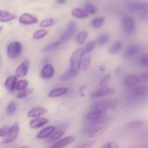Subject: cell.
<instances>
[{"label": "cell", "mask_w": 148, "mask_h": 148, "mask_svg": "<svg viewBox=\"0 0 148 148\" xmlns=\"http://www.w3.org/2000/svg\"><path fill=\"white\" fill-rule=\"evenodd\" d=\"M140 77L136 75H130L126 77L124 79V84L126 87L128 88H133L136 86L140 82Z\"/></svg>", "instance_id": "17"}, {"label": "cell", "mask_w": 148, "mask_h": 148, "mask_svg": "<svg viewBox=\"0 0 148 148\" xmlns=\"http://www.w3.org/2000/svg\"><path fill=\"white\" fill-rule=\"evenodd\" d=\"M117 104H118V101L116 100H104V101H100L95 102L91 106V108H92V110L106 111L107 110L111 109V108L116 106Z\"/></svg>", "instance_id": "2"}, {"label": "cell", "mask_w": 148, "mask_h": 148, "mask_svg": "<svg viewBox=\"0 0 148 148\" xmlns=\"http://www.w3.org/2000/svg\"><path fill=\"white\" fill-rule=\"evenodd\" d=\"M0 60H1V56H0Z\"/></svg>", "instance_id": "49"}, {"label": "cell", "mask_w": 148, "mask_h": 148, "mask_svg": "<svg viewBox=\"0 0 148 148\" xmlns=\"http://www.w3.org/2000/svg\"><path fill=\"white\" fill-rule=\"evenodd\" d=\"M139 64L143 67L148 66V53H144L139 59Z\"/></svg>", "instance_id": "39"}, {"label": "cell", "mask_w": 148, "mask_h": 148, "mask_svg": "<svg viewBox=\"0 0 148 148\" xmlns=\"http://www.w3.org/2000/svg\"><path fill=\"white\" fill-rule=\"evenodd\" d=\"M71 13L73 17L77 19H86L89 16L85 10H82L80 8H74Z\"/></svg>", "instance_id": "25"}, {"label": "cell", "mask_w": 148, "mask_h": 148, "mask_svg": "<svg viewBox=\"0 0 148 148\" xmlns=\"http://www.w3.org/2000/svg\"><path fill=\"white\" fill-rule=\"evenodd\" d=\"M17 82V77L16 75H10L6 79L4 86L5 88L10 92H12L15 90L16 84Z\"/></svg>", "instance_id": "20"}, {"label": "cell", "mask_w": 148, "mask_h": 148, "mask_svg": "<svg viewBox=\"0 0 148 148\" xmlns=\"http://www.w3.org/2000/svg\"><path fill=\"white\" fill-rule=\"evenodd\" d=\"M110 79H111V75H106L105 76H103V77L101 79V81H100V85H101L102 88L106 87L107 85H108V84L109 83Z\"/></svg>", "instance_id": "41"}, {"label": "cell", "mask_w": 148, "mask_h": 148, "mask_svg": "<svg viewBox=\"0 0 148 148\" xmlns=\"http://www.w3.org/2000/svg\"><path fill=\"white\" fill-rule=\"evenodd\" d=\"M28 86V81L27 79H20V80L17 81V84H16L15 90L17 91L23 90L27 88Z\"/></svg>", "instance_id": "32"}, {"label": "cell", "mask_w": 148, "mask_h": 148, "mask_svg": "<svg viewBox=\"0 0 148 148\" xmlns=\"http://www.w3.org/2000/svg\"><path fill=\"white\" fill-rule=\"evenodd\" d=\"M55 70L53 65L50 63L46 64L40 71V76L44 79H50L54 76Z\"/></svg>", "instance_id": "10"}, {"label": "cell", "mask_w": 148, "mask_h": 148, "mask_svg": "<svg viewBox=\"0 0 148 148\" xmlns=\"http://www.w3.org/2000/svg\"><path fill=\"white\" fill-rule=\"evenodd\" d=\"M17 18L15 14L4 10H0V22L1 23H7Z\"/></svg>", "instance_id": "21"}, {"label": "cell", "mask_w": 148, "mask_h": 148, "mask_svg": "<svg viewBox=\"0 0 148 148\" xmlns=\"http://www.w3.org/2000/svg\"><path fill=\"white\" fill-rule=\"evenodd\" d=\"M19 22L23 25H33L36 24L38 22V19L36 16L33 15V14H30V13H23L19 17Z\"/></svg>", "instance_id": "9"}, {"label": "cell", "mask_w": 148, "mask_h": 148, "mask_svg": "<svg viewBox=\"0 0 148 148\" xmlns=\"http://www.w3.org/2000/svg\"><path fill=\"white\" fill-rule=\"evenodd\" d=\"M140 48L137 45H130L124 51V53H123V56H124V58L129 59V58H132L134 56H137V54L140 53Z\"/></svg>", "instance_id": "13"}, {"label": "cell", "mask_w": 148, "mask_h": 148, "mask_svg": "<svg viewBox=\"0 0 148 148\" xmlns=\"http://www.w3.org/2000/svg\"><path fill=\"white\" fill-rule=\"evenodd\" d=\"M83 49H77L72 53L69 59V69L60 76V79L66 81L78 75L83 59Z\"/></svg>", "instance_id": "1"}, {"label": "cell", "mask_w": 148, "mask_h": 148, "mask_svg": "<svg viewBox=\"0 0 148 148\" xmlns=\"http://www.w3.org/2000/svg\"><path fill=\"white\" fill-rule=\"evenodd\" d=\"M107 128H108V126L107 125L101 126V127H97L95 130H93L90 133L89 137L92 138V137H99V136H101V134H103L106 131Z\"/></svg>", "instance_id": "26"}, {"label": "cell", "mask_w": 148, "mask_h": 148, "mask_svg": "<svg viewBox=\"0 0 148 148\" xmlns=\"http://www.w3.org/2000/svg\"><path fill=\"white\" fill-rule=\"evenodd\" d=\"M121 28L125 34H132L136 28V23L134 19L130 16H124L121 20Z\"/></svg>", "instance_id": "4"}, {"label": "cell", "mask_w": 148, "mask_h": 148, "mask_svg": "<svg viewBox=\"0 0 148 148\" xmlns=\"http://www.w3.org/2000/svg\"><path fill=\"white\" fill-rule=\"evenodd\" d=\"M19 132H20V126H19L18 123H14L13 125H12L11 127H10V132H9L8 135L1 142V144L6 145L12 143L14 140L17 139Z\"/></svg>", "instance_id": "5"}, {"label": "cell", "mask_w": 148, "mask_h": 148, "mask_svg": "<svg viewBox=\"0 0 148 148\" xmlns=\"http://www.w3.org/2000/svg\"><path fill=\"white\" fill-rule=\"evenodd\" d=\"M75 140V138L73 136H68V137L62 138L58 140L53 145H52L51 147L53 148H62L68 146L69 145L72 144Z\"/></svg>", "instance_id": "14"}, {"label": "cell", "mask_w": 148, "mask_h": 148, "mask_svg": "<svg viewBox=\"0 0 148 148\" xmlns=\"http://www.w3.org/2000/svg\"><path fill=\"white\" fill-rule=\"evenodd\" d=\"M10 132V127L8 126H4L0 128V137H7Z\"/></svg>", "instance_id": "42"}, {"label": "cell", "mask_w": 148, "mask_h": 148, "mask_svg": "<svg viewBox=\"0 0 148 148\" xmlns=\"http://www.w3.org/2000/svg\"><path fill=\"white\" fill-rule=\"evenodd\" d=\"M65 132L62 130H57V131H55L49 137H48V139L46 140V143H56V141L59 140L62 137H63V135L64 134Z\"/></svg>", "instance_id": "24"}, {"label": "cell", "mask_w": 148, "mask_h": 148, "mask_svg": "<svg viewBox=\"0 0 148 148\" xmlns=\"http://www.w3.org/2000/svg\"><path fill=\"white\" fill-rule=\"evenodd\" d=\"M30 68V61L28 59H25L15 70V75L19 78H23L27 75Z\"/></svg>", "instance_id": "8"}, {"label": "cell", "mask_w": 148, "mask_h": 148, "mask_svg": "<svg viewBox=\"0 0 148 148\" xmlns=\"http://www.w3.org/2000/svg\"><path fill=\"white\" fill-rule=\"evenodd\" d=\"M63 43L62 40H58V41L53 42V43H50V44H48L47 46H45L43 49V52H49V51H53L56 50L59 46H61V44Z\"/></svg>", "instance_id": "28"}, {"label": "cell", "mask_w": 148, "mask_h": 148, "mask_svg": "<svg viewBox=\"0 0 148 148\" xmlns=\"http://www.w3.org/2000/svg\"><path fill=\"white\" fill-rule=\"evenodd\" d=\"M109 39L110 36L108 33H102V34H101L98 38H97L96 43L101 46H104V45H106L108 41H109Z\"/></svg>", "instance_id": "29"}, {"label": "cell", "mask_w": 148, "mask_h": 148, "mask_svg": "<svg viewBox=\"0 0 148 148\" xmlns=\"http://www.w3.org/2000/svg\"><path fill=\"white\" fill-rule=\"evenodd\" d=\"M145 122L143 121H140V120H136V121H130V122L127 123L126 124V127L130 130H137V129H140L141 127H144Z\"/></svg>", "instance_id": "27"}, {"label": "cell", "mask_w": 148, "mask_h": 148, "mask_svg": "<svg viewBox=\"0 0 148 148\" xmlns=\"http://www.w3.org/2000/svg\"><path fill=\"white\" fill-rule=\"evenodd\" d=\"M140 79H141L142 81L148 83V72L147 73H144V74H143V75H141L140 76Z\"/></svg>", "instance_id": "45"}, {"label": "cell", "mask_w": 148, "mask_h": 148, "mask_svg": "<svg viewBox=\"0 0 148 148\" xmlns=\"http://www.w3.org/2000/svg\"><path fill=\"white\" fill-rule=\"evenodd\" d=\"M128 9L134 12H143L148 10V2H143V1H135L130 3L128 5Z\"/></svg>", "instance_id": "11"}, {"label": "cell", "mask_w": 148, "mask_h": 148, "mask_svg": "<svg viewBox=\"0 0 148 148\" xmlns=\"http://www.w3.org/2000/svg\"><path fill=\"white\" fill-rule=\"evenodd\" d=\"M90 65V56H87V57L84 58V59H82L81 69H82V71L88 70Z\"/></svg>", "instance_id": "40"}, {"label": "cell", "mask_w": 148, "mask_h": 148, "mask_svg": "<svg viewBox=\"0 0 148 148\" xmlns=\"http://www.w3.org/2000/svg\"><path fill=\"white\" fill-rule=\"evenodd\" d=\"M88 36V33L87 31H82L81 33H78L77 36H76V41L78 44L82 45L85 43L87 38Z\"/></svg>", "instance_id": "34"}, {"label": "cell", "mask_w": 148, "mask_h": 148, "mask_svg": "<svg viewBox=\"0 0 148 148\" xmlns=\"http://www.w3.org/2000/svg\"><path fill=\"white\" fill-rule=\"evenodd\" d=\"M77 29V24L74 22H71L69 23L67 26V28L65 30L64 33H63V34L60 37V40H62V42L66 41L67 40H69L71 37L72 36V35L75 33V32L76 31Z\"/></svg>", "instance_id": "12"}, {"label": "cell", "mask_w": 148, "mask_h": 148, "mask_svg": "<svg viewBox=\"0 0 148 148\" xmlns=\"http://www.w3.org/2000/svg\"><path fill=\"white\" fill-rule=\"evenodd\" d=\"M94 144H95V141L88 142V143H85V144L80 145L79 147H91V146L93 145Z\"/></svg>", "instance_id": "46"}, {"label": "cell", "mask_w": 148, "mask_h": 148, "mask_svg": "<svg viewBox=\"0 0 148 148\" xmlns=\"http://www.w3.org/2000/svg\"><path fill=\"white\" fill-rule=\"evenodd\" d=\"M102 147L104 148H118L119 147V145L117 144L116 142H109V143H107L106 144L103 145L102 146Z\"/></svg>", "instance_id": "43"}, {"label": "cell", "mask_w": 148, "mask_h": 148, "mask_svg": "<svg viewBox=\"0 0 148 148\" xmlns=\"http://www.w3.org/2000/svg\"><path fill=\"white\" fill-rule=\"evenodd\" d=\"M23 52V46L20 42L13 41L9 43L7 49V54L9 58L14 59L18 58Z\"/></svg>", "instance_id": "3"}, {"label": "cell", "mask_w": 148, "mask_h": 148, "mask_svg": "<svg viewBox=\"0 0 148 148\" xmlns=\"http://www.w3.org/2000/svg\"><path fill=\"white\" fill-rule=\"evenodd\" d=\"M121 49H122V42L121 40H116L109 47L108 53L112 55L117 54L121 51Z\"/></svg>", "instance_id": "23"}, {"label": "cell", "mask_w": 148, "mask_h": 148, "mask_svg": "<svg viewBox=\"0 0 148 148\" xmlns=\"http://www.w3.org/2000/svg\"><path fill=\"white\" fill-rule=\"evenodd\" d=\"M67 92H68L67 88H54V89L51 90L49 92V97L51 98H57V97H60V96H62V95H65Z\"/></svg>", "instance_id": "22"}, {"label": "cell", "mask_w": 148, "mask_h": 148, "mask_svg": "<svg viewBox=\"0 0 148 148\" xmlns=\"http://www.w3.org/2000/svg\"><path fill=\"white\" fill-rule=\"evenodd\" d=\"M106 116V111H98V110H92L90 112L87 114L85 119L87 121H92V120L98 119L103 118Z\"/></svg>", "instance_id": "16"}, {"label": "cell", "mask_w": 148, "mask_h": 148, "mask_svg": "<svg viewBox=\"0 0 148 148\" xmlns=\"http://www.w3.org/2000/svg\"><path fill=\"white\" fill-rule=\"evenodd\" d=\"M85 10L88 14H94L96 13L97 8L90 3H87L85 5Z\"/></svg>", "instance_id": "38"}, {"label": "cell", "mask_w": 148, "mask_h": 148, "mask_svg": "<svg viewBox=\"0 0 148 148\" xmlns=\"http://www.w3.org/2000/svg\"><path fill=\"white\" fill-rule=\"evenodd\" d=\"M66 2V0H56V3L59 4H64Z\"/></svg>", "instance_id": "47"}, {"label": "cell", "mask_w": 148, "mask_h": 148, "mask_svg": "<svg viewBox=\"0 0 148 148\" xmlns=\"http://www.w3.org/2000/svg\"><path fill=\"white\" fill-rule=\"evenodd\" d=\"M148 95V86L147 85H140L135 87L131 92V97L133 100H140L145 98Z\"/></svg>", "instance_id": "6"}, {"label": "cell", "mask_w": 148, "mask_h": 148, "mask_svg": "<svg viewBox=\"0 0 148 148\" xmlns=\"http://www.w3.org/2000/svg\"><path fill=\"white\" fill-rule=\"evenodd\" d=\"M47 113L48 110L43 107H34L28 111L27 116L32 119L38 118V117H40V116L47 114Z\"/></svg>", "instance_id": "15"}, {"label": "cell", "mask_w": 148, "mask_h": 148, "mask_svg": "<svg viewBox=\"0 0 148 148\" xmlns=\"http://www.w3.org/2000/svg\"><path fill=\"white\" fill-rule=\"evenodd\" d=\"M96 41H95V40H92V41L88 42L86 44V46H85L83 49L84 54H88V53H90V52L95 49V46H96Z\"/></svg>", "instance_id": "35"}, {"label": "cell", "mask_w": 148, "mask_h": 148, "mask_svg": "<svg viewBox=\"0 0 148 148\" xmlns=\"http://www.w3.org/2000/svg\"><path fill=\"white\" fill-rule=\"evenodd\" d=\"M48 34V32L46 29L43 28L38 29V30H36L33 34V38L36 40H40L44 38L46 35Z\"/></svg>", "instance_id": "30"}, {"label": "cell", "mask_w": 148, "mask_h": 148, "mask_svg": "<svg viewBox=\"0 0 148 148\" xmlns=\"http://www.w3.org/2000/svg\"><path fill=\"white\" fill-rule=\"evenodd\" d=\"M55 23H56V21H55L54 19L46 18L41 20V21L40 22V23H39V25H40V27L46 28V27H51V26H53Z\"/></svg>", "instance_id": "31"}, {"label": "cell", "mask_w": 148, "mask_h": 148, "mask_svg": "<svg viewBox=\"0 0 148 148\" xmlns=\"http://www.w3.org/2000/svg\"><path fill=\"white\" fill-rule=\"evenodd\" d=\"M104 22H105L104 17H96V18H94L93 20H92V22H91V25H92V27H93L94 28H100V27L103 25Z\"/></svg>", "instance_id": "33"}, {"label": "cell", "mask_w": 148, "mask_h": 148, "mask_svg": "<svg viewBox=\"0 0 148 148\" xmlns=\"http://www.w3.org/2000/svg\"><path fill=\"white\" fill-rule=\"evenodd\" d=\"M139 17H140V20H143V21L148 22V10L140 13Z\"/></svg>", "instance_id": "44"}, {"label": "cell", "mask_w": 148, "mask_h": 148, "mask_svg": "<svg viewBox=\"0 0 148 148\" xmlns=\"http://www.w3.org/2000/svg\"><path fill=\"white\" fill-rule=\"evenodd\" d=\"M33 90H34L32 89V88H27V89L19 91L18 93L17 94V98H20V99L26 98V97L28 96L29 95L33 93Z\"/></svg>", "instance_id": "37"}, {"label": "cell", "mask_w": 148, "mask_h": 148, "mask_svg": "<svg viewBox=\"0 0 148 148\" xmlns=\"http://www.w3.org/2000/svg\"><path fill=\"white\" fill-rule=\"evenodd\" d=\"M1 29H2V27H0V30H1Z\"/></svg>", "instance_id": "48"}, {"label": "cell", "mask_w": 148, "mask_h": 148, "mask_svg": "<svg viewBox=\"0 0 148 148\" xmlns=\"http://www.w3.org/2000/svg\"><path fill=\"white\" fill-rule=\"evenodd\" d=\"M56 131V127L54 126H49V127H46V128L40 130L38 133L37 139H40V140H43V139H47L48 137H50L54 132Z\"/></svg>", "instance_id": "18"}, {"label": "cell", "mask_w": 148, "mask_h": 148, "mask_svg": "<svg viewBox=\"0 0 148 148\" xmlns=\"http://www.w3.org/2000/svg\"><path fill=\"white\" fill-rule=\"evenodd\" d=\"M17 108V103L15 102H10V103L7 105V108H6L5 113L7 115H12V114H14L16 111Z\"/></svg>", "instance_id": "36"}, {"label": "cell", "mask_w": 148, "mask_h": 148, "mask_svg": "<svg viewBox=\"0 0 148 148\" xmlns=\"http://www.w3.org/2000/svg\"><path fill=\"white\" fill-rule=\"evenodd\" d=\"M49 123V119L46 118H41V117H38L34 118V119H32L29 123V126L31 129H38L43 127L44 125Z\"/></svg>", "instance_id": "19"}, {"label": "cell", "mask_w": 148, "mask_h": 148, "mask_svg": "<svg viewBox=\"0 0 148 148\" xmlns=\"http://www.w3.org/2000/svg\"><path fill=\"white\" fill-rule=\"evenodd\" d=\"M116 92V89L113 88H108V87H103L100 89L95 90L92 91L90 93V97L92 98H101V97L106 96V95H112Z\"/></svg>", "instance_id": "7"}]
</instances>
